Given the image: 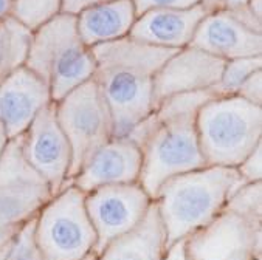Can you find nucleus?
<instances>
[{"label":"nucleus","instance_id":"1","mask_svg":"<svg viewBox=\"0 0 262 260\" xmlns=\"http://www.w3.org/2000/svg\"><path fill=\"white\" fill-rule=\"evenodd\" d=\"M95 82L106 99L114 121V136H124L154 110V78L174 53L132 37L92 48Z\"/></svg>","mask_w":262,"mask_h":260},{"label":"nucleus","instance_id":"2","mask_svg":"<svg viewBox=\"0 0 262 260\" xmlns=\"http://www.w3.org/2000/svg\"><path fill=\"white\" fill-rule=\"evenodd\" d=\"M214 96L211 90L179 93L163 99L152 112V129L141 147L138 181L152 200L169 178L206 166L195 118L203 104Z\"/></svg>","mask_w":262,"mask_h":260},{"label":"nucleus","instance_id":"3","mask_svg":"<svg viewBox=\"0 0 262 260\" xmlns=\"http://www.w3.org/2000/svg\"><path fill=\"white\" fill-rule=\"evenodd\" d=\"M245 181L236 168L205 166L165 181L154 197L168 249L216 219Z\"/></svg>","mask_w":262,"mask_h":260},{"label":"nucleus","instance_id":"4","mask_svg":"<svg viewBox=\"0 0 262 260\" xmlns=\"http://www.w3.org/2000/svg\"><path fill=\"white\" fill-rule=\"evenodd\" d=\"M25 67L48 85L53 102L93 79L95 58L79 37L76 17L62 13L33 31Z\"/></svg>","mask_w":262,"mask_h":260},{"label":"nucleus","instance_id":"5","mask_svg":"<svg viewBox=\"0 0 262 260\" xmlns=\"http://www.w3.org/2000/svg\"><path fill=\"white\" fill-rule=\"evenodd\" d=\"M200 150L206 166L237 168L262 143V107L239 96H214L195 118Z\"/></svg>","mask_w":262,"mask_h":260},{"label":"nucleus","instance_id":"6","mask_svg":"<svg viewBox=\"0 0 262 260\" xmlns=\"http://www.w3.org/2000/svg\"><path fill=\"white\" fill-rule=\"evenodd\" d=\"M34 235L43 260H84L95 255L96 234L85 209V194L67 184L34 219Z\"/></svg>","mask_w":262,"mask_h":260},{"label":"nucleus","instance_id":"7","mask_svg":"<svg viewBox=\"0 0 262 260\" xmlns=\"http://www.w3.org/2000/svg\"><path fill=\"white\" fill-rule=\"evenodd\" d=\"M55 112L72 147V181L82 164L114 136L112 113L95 79L56 101Z\"/></svg>","mask_w":262,"mask_h":260},{"label":"nucleus","instance_id":"8","mask_svg":"<svg viewBox=\"0 0 262 260\" xmlns=\"http://www.w3.org/2000/svg\"><path fill=\"white\" fill-rule=\"evenodd\" d=\"M51 197L47 180L25 160L19 139H11L0 158V231L33 220Z\"/></svg>","mask_w":262,"mask_h":260},{"label":"nucleus","instance_id":"9","mask_svg":"<svg viewBox=\"0 0 262 260\" xmlns=\"http://www.w3.org/2000/svg\"><path fill=\"white\" fill-rule=\"evenodd\" d=\"M150 204L152 198L140 183L104 186L85 194V209L96 234L95 255L137 228Z\"/></svg>","mask_w":262,"mask_h":260},{"label":"nucleus","instance_id":"10","mask_svg":"<svg viewBox=\"0 0 262 260\" xmlns=\"http://www.w3.org/2000/svg\"><path fill=\"white\" fill-rule=\"evenodd\" d=\"M188 260H259L262 258V228H254L239 216L222 211L185 240Z\"/></svg>","mask_w":262,"mask_h":260},{"label":"nucleus","instance_id":"11","mask_svg":"<svg viewBox=\"0 0 262 260\" xmlns=\"http://www.w3.org/2000/svg\"><path fill=\"white\" fill-rule=\"evenodd\" d=\"M17 139L25 160L47 180L51 194L56 195L69 184L72 147L58 123L55 102L42 110Z\"/></svg>","mask_w":262,"mask_h":260},{"label":"nucleus","instance_id":"12","mask_svg":"<svg viewBox=\"0 0 262 260\" xmlns=\"http://www.w3.org/2000/svg\"><path fill=\"white\" fill-rule=\"evenodd\" d=\"M225 61L188 45L163 62L154 78V104L174 94L213 90L217 84Z\"/></svg>","mask_w":262,"mask_h":260},{"label":"nucleus","instance_id":"13","mask_svg":"<svg viewBox=\"0 0 262 260\" xmlns=\"http://www.w3.org/2000/svg\"><path fill=\"white\" fill-rule=\"evenodd\" d=\"M143 152L127 136H112L82 164L69 184L89 194L104 186L140 181Z\"/></svg>","mask_w":262,"mask_h":260},{"label":"nucleus","instance_id":"14","mask_svg":"<svg viewBox=\"0 0 262 260\" xmlns=\"http://www.w3.org/2000/svg\"><path fill=\"white\" fill-rule=\"evenodd\" d=\"M53 104L48 85L28 67H20L0 82V123L11 139L19 138Z\"/></svg>","mask_w":262,"mask_h":260},{"label":"nucleus","instance_id":"15","mask_svg":"<svg viewBox=\"0 0 262 260\" xmlns=\"http://www.w3.org/2000/svg\"><path fill=\"white\" fill-rule=\"evenodd\" d=\"M192 46L222 61L262 56V33H256L224 10L206 13L199 23Z\"/></svg>","mask_w":262,"mask_h":260},{"label":"nucleus","instance_id":"16","mask_svg":"<svg viewBox=\"0 0 262 260\" xmlns=\"http://www.w3.org/2000/svg\"><path fill=\"white\" fill-rule=\"evenodd\" d=\"M205 14L203 5L183 10H149L137 16L129 37L144 45L177 51L191 43Z\"/></svg>","mask_w":262,"mask_h":260},{"label":"nucleus","instance_id":"17","mask_svg":"<svg viewBox=\"0 0 262 260\" xmlns=\"http://www.w3.org/2000/svg\"><path fill=\"white\" fill-rule=\"evenodd\" d=\"M137 20L132 0H109L76 16L81 40L89 48L129 37Z\"/></svg>","mask_w":262,"mask_h":260},{"label":"nucleus","instance_id":"18","mask_svg":"<svg viewBox=\"0 0 262 260\" xmlns=\"http://www.w3.org/2000/svg\"><path fill=\"white\" fill-rule=\"evenodd\" d=\"M166 252L165 228L152 201L141 223L130 232L111 242L93 260H163Z\"/></svg>","mask_w":262,"mask_h":260},{"label":"nucleus","instance_id":"19","mask_svg":"<svg viewBox=\"0 0 262 260\" xmlns=\"http://www.w3.org/2000/svg\"><path fill=\"white\" fill-rule=\"evenodd\" d=\"M31 34L13 17L0 22V82L25 65Z\"/></svg>","mask_w":262,"mask_h":260},{"label":"nucleus","instance_id":"20","mask_svg":"<svg viewBox=\"0 0 262 260\" xmlns=\"http://www.w3.org/2000/svg\"><path fill=\"white\" fill-rule=\"evenodd\" d=\"M62 14V0H14L11 17L31 33Z\"/></svg>","mask_w":262,"mask_h":260},{"label":"nucleus","instance_id":"21","mask_svg":"<svg viewBox=\"0 0 262 260\" xmlns=\"http://www.w3.org/2000/svg\"><path fill=\"white\" fill-rule=\"evenodd\" d=\"M224 211L239 216L254 228H262V181L242 184L228 198Z\"/></svg>","mask_w":262,"mask_h":260},{"label":"nucleus","instance_id":"22","mask_svg":"<svg viewBox=\"0 0 262 260\" xmlns=\"http://www.w3.org/2000/svg\"><path fill=\"white\" fill-rule=\"evenodd\" d=\"M257 70H262V56H247L225 61L221 78L211 91L216 96H234L244 81Z\"/></svg>","mask_w":262,"mask_h":260},{"label":"nucleus","instance_id":"23","mask_svg":"<svg viewBox=\"0 0 262 260\" xmlns=\"http://www.w3.org/2000/svg\"><path fill=\"white\" fill-rule=\"evenodd\" d=\"M34 219L16 231L5 260H43L34 235Z\"/></svg>","mask_w":262,"mask_h":260},{"label":"nucleus","instance_id":"24","mask_svg":"<svg viewBox=\"0 0 262 260\" xmlns=\"http://www.w3.org/2000/svg\"><path fill=\"white\" fill-rule=\"evenodd\" d=\"M245 183L262 181V143L257 144L236 168Z\"/></svg>","mask_w":262,"mask_h":260},{"label":"nucleus","instance_id":"25","mask_svg":"<svg viewBox=\"0 0 262 260\" xmlns=\"http://www.w3.org/2000/svg\"><path fill=\"white\" fill-rule=\"evenodd\" d=\"M203 0H132L137 16L149 11V10H163V8H191L195 5H202Z\"/></svg>","mask_w":262,"mask_h":260},{"label":"nucleus","instance_id":"26","mask_svg":"<svg viewBox=\"0 0 262 260\" xmlns=\"http://www.w3.org/2000/svg\"><path fill=\"white\" fill-rule=\"evenodd\" d=\"M236 96L253 104V106L262 107V70H257L248 76L239 87Z\"/></svg>","mask_w":262,"mask_h":260},{"label":"nucleus","instance_id":"27","mask_svg":"<svg viewBox=\"0 0 262 260\" xmlns=\"http://www.w3.org/2000/svg\"><path fill=\"white\" fill-rule=\"evenodd\" d=\"M104 2H109V0H62V13L76 17L79 13Z\"/></svg>","mask_w":262,"mask_h":260},{"label":"nucleus","instance_id":"28","mask_svg":"<svg viewBox=\"0 0 262 260\" xmlns=\"http://www.w3.org/2000/svg\"><path fill=\"white\" fill-rule=\"evenodd\" d=\"M19 229V228H17ZM17 229H8V231H0V260H5L10 245L13 242V237Z\"/></svg>","mask_w":262,"mask_h":260},{"label":"nucleus","instance_id":"29","mask_svg":"<svg viewBox=\"0 0 262 260\" xmlns=\"http://www.w3.org/2000/svg\"><path fill=\"white\" fill-rule=\"evenodd\" d=\"M163 260H188L186 252H185V240L172 245L168 249V252H166V255H165Z\"/></svg>","mask_w":262,"mask_h":260},{"label":"nucleus","instance_id":"30","mask_svg":"<svg viewBox=\"0 0 262 260\" xmlns=\"http://www.w3.org/2000/svg\"><path fill=\"white\" fill-rule=\"evenodd\" d=\"M13 4H14V0H0V22H4L8 17H11Z\"/></svg>","mask_w":262,"mask_h":260},{"label":"nucleus","instance_id":"31","mask_svg":"<svg viewBox=\"0 0 262 260\" xmlns=\"http://www.w3.org/2000/svg\"><path fill=\"white\" fill-rule=\"evenodd\" d=\"M247 2H248V0H219L217 10L230 11V10H234V8H239V7L247 5Z\"/></svg>","mask_w":262,"mask_h":260},{"label":"nucleus","instance_id":"32","mask_svg":"<svg viewBox=\"0 0 262 260\" xmlns=\"http://www.w3.org/2000/svg\"><path fill=\"white\" fill-rule=\"evenodd\" d=\"M10 143H11V138L7 132V129L4 127V124L0 123V158H2V155L5 153Z\"/></svg>","mask_w":262,"mask_h":260},{"label":"nucleus","instance_id":"33","mask_svg":"<svg viewBox=\"0 0 262 260\" xmlns=\"http://www.w3.org/2000/svg\"><path fill=\"white\" fill-rule=\"evenodd\" d=\"M247 8L259 19L262 20V0H248Z\"/></svg>","mask_w":262,"mask_h":260},{"label":"nucleus","instance_id":"34","mask_svg":"<svg viewBox=\"0 0 262 260\" xmlns=\"http://www.w3.org/2000/svg\"><path fill=\"white\" fill-rule=\"evenodd\" d=\"M203 8L206 10V13H211V11H216L217 7H219V0H203L202 2Z\"/></svg>","mask_w":262,"mask_h":260},{"label":"nucleus","instance_id":"35","mask_svg":"<svg viewBox=\"0 0 262 260\" xmlns=\"http://www.w3.org/2000/svg\"><path fill=\"white\" fill-rule=\"evenodd\" d=\"M95 258V255H90V257H87V258H84V260H93Z\"/></svg>","mask_w":262,"mask_h":260},{"label":"nucleus","instance_id":"36","mask_svg":"<svg viewBox=\"0 0 262 260\" xmlns=\"http://www.w3.org/2000/svg\"><path fill=\"white\" fill-rule=\"evenodd\" d=\"M259 260H262V258H259Z\"/></svg>","mask_w":262,"mask_h":260}]
</instances>
